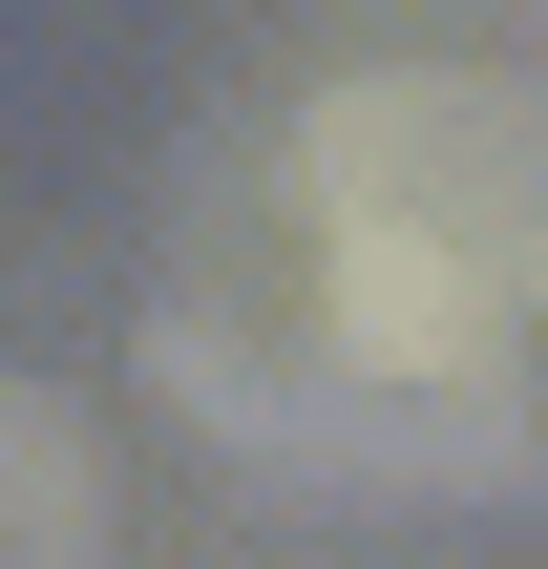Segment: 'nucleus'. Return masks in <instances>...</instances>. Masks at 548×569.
<instances>
[{"instance_id":"obj_1","label":"nucleus","mask_w":548,"mask_h":569,"mask_svg":"<svg viewBox=\"0 0 548 569\" xmlns=\"http://www.w3.org/2000/svg\"><path fill=\"white\" fill-rule=\"evenodd\" d=\"M296 232V443H465L528 338V106L465 63H380L275 169Z\"/></svg>"}]
</instances>
